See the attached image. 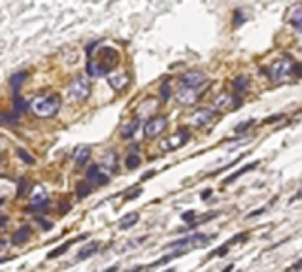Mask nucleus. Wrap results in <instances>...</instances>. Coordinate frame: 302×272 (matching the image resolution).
Masks as SVG:
<instances>
[{"mask_svg": "<svg viewBox=\"0 0 302 272\" xmlns=\"http://www.w3.org/2000/svg\"><path fill=\"white\" fill-rule=\"evenodd\" d=\"M83 238H87V235H81V237H78V238H72V240H68V242H65L63 246H57L55 250H51L49 253H47V259H57L59 255H63L70 246H72L74 242H78V240H83Z\"/></svg>", "mask_w": 302, "mask_h": 272, "instance_id": "18", "label": "nucleus"}, {"mask_svg": "<svg viewBox=\"0 0 302 272\" xmlns=\"http://www.w3.org/2000/svg\"><path fill=\"white\" fill-rule=\"evenodd\" d=\"M198 99H200L198 89H193V87L181 85L180 83L178 91H176V101L180 102L181 106H193V104H196Z\"/></svg>", "mask_w": 302, "mask_h": 272, "instance_id": "7", "label": "nucleus"}, {"mask_svg": "<svg viewBox=\"0 0 302 272\" xmlns=\"http://www.w3.org/2000/svg\"><path fill=\"white\" fill-rule=\"evenodd\" d=\"M159 91H161V99H163V101H168V99H170V81H168V79L163 81Z\"/></svg>", "mask_w": 302, "mask_h": 272, "instance_id": "29", "label": "nucleus"}, {"mask_svg": "<svg viewBox=\"0 0 302 272\" xmlns=\"http://www.w3.org/2000/svg\"><path fill=\"white\" fill-rule=\"evenodd\" d=\"M17 155H19V157H21L23 161L27 163V165H34V157H32V155H29V153L23 150V148H19V150H17Z\"/></svg>", "mask_w": 302, "mask_h": 272, "instance_id": "31", "label": "nucleus"}, {"mask_svg": "<svg viewBox=\"0 0 302 272\" xmlns=\"http://www.w3.org/2000/svg\"><path fill=\"white\" fill-rule=\"evenodd\" d=\"M142 191H144V189H142V187H138L136 191H132V193H129V197H127V201H132V199H138V197L142 195Z\"/></svg>", "mask_w": 302, "mask_h": 272, "instance_id": "37", "label": "nucleus"}, {"mask_svg": "<svg viewBox=\"0 0 302 272\" xmlns=\"http://www.w3.org/2000/svg\"><path fill=\"white\" fill-rule=\"evenodd\" d=\"M210 195H212V189H204V191H202V199L206 201V199H208Z\"/></svg>", "mask_w": 302, "mask_h": 272, "instance_id": "40", "label": "nucleus"}, {"mask_svg": "<svg viewBox=\"0 0 302 272\" xmlns=\"http://www.w3.org/2000/svg\"><path fill=\"white\" fill-rule=\"evenodd\" d=\"M257 166H259V161H257V163H249V165H245L244 168H240V170H236L234 174H230V176H227V178H225V184H232L234 179H238L240 176H244L245 172H251L253 168H257Z\"/></svg>", "mask_w": 302, "mask_h": 272, "instance_id": "23", "label": "nucleus"}, {"mask_svg": "<svg viewBox=\"0 0 302 272\" xmlns=\"http://www.w3.org/2000/svg\"><path fill=\"white\" fill-rule=\"evenodd\" d=\"M265 74L274 83H289L293 79H298L300 66L293 57H280L276 59L268 68H265Z\"/></svg>", "mask_w": 302, "mask_h": 272, "instance_id": "1", "label": "nucleus"}, {"mask_svg": "<svg viewBox=\"0 0 302 272\" xmlns=\"http://www.w3.org/2000/svg\"><path fill=\"white\" fill-rule=\"evenodd\" d=\"M45 202H47V191L42 186H36L30 197V206H45Z\"/></svg>", "mask_w": 302, "mask_h": 272, "instance_id": "16", "label": "nucleus"}, {"mask_svg": "<svg viewBox=\"0 0 302 272\" xmlns=\"http://www.w3.org/2000/svg\"><path fill=\"white\" fill-rule=\"evenodd\" d=\"M27 78H29V72L27 70L17 72V74H14V76L10 78V85H12V89H14V95L19 93V87H21L23 81H27Z\"/></svg>", "mask_w": 302, "mask_h": 272, "instance_id": "21", "label": "nucleus"}, {"mask_svg": "<svg viewBox=\"0 0 302 272\" xmlns=\"http://www.w3.org/2000/svg\"><path fill=\"white\" fill-rule=\"evenodd\" d=\"M98 166V170L104 174V176H110V174H114L117 170V153L114 150H108L100 159V165Z\"/></svg>", "mask_w": 302, "mask_h": 272, "instance_id": "10", "label": "nucleus"}, {"mask_svg": "<svg viewBox=\"0 0 302 272\" xmlns=\"http://www.w3.org/2000/svg\"><path fill=\"white\" fill-rule=\"evenodd\" d=\"M287 21L295 27L296 32H300L302 30V4L300 2H296V4H293V6L289 8Z\"/></svg>", "mask_w": 302, "mask_h": 272, "instance_id": "13", "label": "nucleus"}, {"mask_svg": "<svg viewBox=\"0 0 302 272\" xmlns=\"http://www.w3.org/2000/svg\"><path fill=\"white\" fill-rule=\"evenodd\" d=\"M140 163H142V159H140V155H138L136 151H132V153H129V157L125 159V166L127 168H136V166H140Z\"/></svg>", "mask_w": 302, "mask_h": 272, "instance_id": "28", "label": "nucleus"}, {"mask_svg": "<svg viewBox=\"0 0 302 272\" xmlns=\"http://www.w3.org/2000/svg\"><path fill=\"white\" fill-rule=\"evenodd\" d=\"M204 83H206V76H204V72L200 70H189L181 76V85L198 89V87H202Z\"/></svg>", "mask_w": 302, "mask_h": 272, "instance_id": "11", "label": "nucleus"}, {"mask_svg": "<svg viewBox=\"0 0 302 272\" xmlns=\"http://www.w3.org/2000/svg\"><path fill=\"white\" fill-rule=\"evenodd\" d=\"M247 87H249V78H247V76H238V78L232 81V95L242 97V93L247 91Z\"/></svg>", "mask_w": 302, "mask_h": 272, "instance_id": "19", "label": "nucleus"}, {"mask_svg": "<svg viewBox=\"0 0 302 272\" xmlns=\"http://www.w3.org/2000/svg\"><path fill=\"white\" fill-rule=\"evenodd\" d=\"M278 119H283V114H278V115H272V117H266L265 123L266 125H270V123H276Z\"/></svg>", "mask_w": 302, "mask_h": 272, "instance_id": "39", "label": "nucleus"}, {"mask_svg": "<svg viewBox=\"0 0 302 272\" xmlns=\"http://www.w3.org/2000/svg\"><path fill=\"white\" fill-rule=\"evenodd\" d=\"M29 186V182H27V179L23 178L21 182H19V189H17V197H21L23 195V191H25V187Z\"/></svg>", "mask_w": 302, "mask_h": 272, "instance_id": "36", "label": "nucleus"}, {"mask_svg": "<svg viewBox=\"0 0 302 272\" xmlns=\"http://www.w3.org/2000/svg\"><path fill=\"white\" fill-rule=\"evenodd\" d=\"M217 117V112L216 110H210V108H202V110H196L194 114H191L187 117V123L191 127H196V129H202V127H206L210 123L214 121Z\"/></svg>", "mask_w": 302, "mask_h": 272, "instance_id": "5", "label": "nucleus"}, {"mask_svg": "<svg viewBox=\"0 0 302 272\" xmlns=\"http://www.w3.org/2000/svg\"><path fill=\"white\" fill-rule=\"evenodd\" d=\"M91 191H93V186H91L89 182H79L78 187H76V195H78L79 199H85Z\"/></svg>", "mask_w": 302, "mask_h": 272, "instance_id": "27", "label": "nucleus"}, {"mask_svg": "<svg viewBox=\"0 0 302 272\" xmlns=\"http://www.w3.org/2000/svg\"><path fill=\"white\" fill-rule=\"evenodd\" d=\"M153 176H155V172L151 170V172H145L144 176H142V179H147V178H153Z\"/></svg>", "mask_w": 302, "mask_h": 272, "instance_id": "42", "label": "nucleus"}, {"mask_svg": "<svg viewBox=\"0 0 302 272\" xmlns=\"http://www.w3.org/2000/svg\"><path fill=\"white\" fill-rule=\"evenodd\" d=\"M168 127V119L166 117H149L147 123L144 125V134L147 138H157L159 134H163Z\"/></svg>", "mask_w": 302, "mask_h": 272, "instance_id": "8", "label": "nucleus"}, {"mask_svg": "<svg viewBox=\"0 0 302 272\" xmlns=\"http://www.w3.org/2000/svg\"><path fill=\"white\" fill-rule=\"evenodd\" d=\"M89 157H91V150H89L87 146H79L78 150L74 151V161H76V165L78 166L87 165Z\"/></svg>", "mask_w": 302, "mask_h": 272, "instance_id": "20", "label": "nucleus"}, {"mask_svg": "<svg viewBox=\"0 0 302 272\" xmlns=\"http://www.w3.org/2000/svg\"><path fill=\"white\" fill-rule=\"evenodd\" d=\"M265 210H266V206L259 208V210H253L251 214H247V215H245V219H251V217H255V215H261V214H265Z\"/></svg>", "mask_w": 302, "mask_h": 272, "instance_id": "35", "label": "nucleus"}, {"mask_svg": "<svg viewBox=\"0 0 302 272\" xmlns=\"http://www.w3.org/2000/svg\"><path fill=\"white\" fill-rule=\"evenodd\" d=\"M165 272H176V270H174V268H166Z\"/></svg>", "mask_w": 302, "mask_h": 272, "instance_id": "45", "label": "nucleus"}, {"mask_svg": "<svg viewBox=\"0 0 302 272\" xmlns=\"http://www.w3.org/2000/svg\"><path fill=\"white\" fill-rule=\"evenodd\" d=\"M2 204H4V199H2V197H0V206H2Z\"/></svg>", "mask_w": 302, "mask_h": 272, "instance_id": "46", "label": "nucleus"}, {"mask_svg": "<svg viewBox=\"0 0 302 272\" xmlns=\"http://www.w3.org/2000/svg\"><path fill=\"white\" fill-rule=\"evenodd\" d=\"M108 83L112 89H115V91H123V89L130 83V76L127 74V72H121V70L110 72Z\"/></svg>", "mask_w": 302, "mask_h": 272, "instance_id": "12", "label": "nucleus"}, {"mask_svg": "<svg viewBox=\"0 0 302 272\" xmlns=\"http://www.w3.org/2000/svg\"><path fill=\"white\" fill-rule=\"evenodd\" d=\"M30 227L29 225H23V227H19V229L14 233V237H12V244H15V246H21V244H25L27 240H29L30 237Z\"/></svg>", "mask_w": 302, "mask_h": 272, "instance_id": "17", "label": "nucleus"}, {"mask_svg": "<svg viewBox=\"0 0 302 272\" xmlns=\"http://www.w3.org/2000/svg\"><path fill=\"white\" fill-rule=\"evenodd\" d=\"M87 179H89V184H94V186H104V184H108V176H104V174L98 170V166L96 165L89 166V170H87Z\"/></svg>", "mask_w": 302, "mask_h": 272, "instance_id": "14", "label": "nucleus"}, {"mask_svg": "<svg viewBox=\"0 0 302 272\" xmlns=\"http://www.w3.org/2000/svg\"><path fill=\"white\" fill-rule=\"evenodd\" d=\"M189 130L187 129H180L176 134H172V136H168L166 140H163L161 142V150H165V151H172V150H178V148H181L183 144H187L189 142Z\"/></svg>", "mask_w": 302, "mask_h": 272, "instance_id": "6", "label": "nucleus"}, {"mask_svg": "<svg viewBox=\"0 0 302 272\" xmlns=\"http://www.w3.org/2000/svg\"><path fill=\"white\" fill-rule=\"evenodd\" d=\"M232 268H234V265H229L227 268H223V272H232Z\"/></svg>", "mask_w": 302, "mask_h": 272, "instance_id": "43", "label": "nucleus"}, {"mask_svg": "<svg viewBox=\"0 0 302 272\" xmlns=\"http://www.w3.org/2000/svg\"><path fill=\"white\" fill-rule=\"evenodd\" d=\"M138 129H140V119H134V121L123 125V127H121V136H123V138H132V136L136 134Z\"/></svg>", "mask_w": 302, "mask_h": 272, "instance_id": "24", "label": "nucleus"}, {"mask_svg": "<svg viewBox=\"0 0 302 272\" xmlns=\"http://www.w3.org/2000/svg\"><path fill=\"white\" fill-rule=\"evenodd\" d=\"M253 125H255V121H253V119H249V121H245V123H240V125H236V127H234V132H236V134H240V132H245V130L249 129V127H253Z\"/></svg>", "mask_w": 302, "mask_h": 272, "instance_id": "32", "label": "nucleus"}, {"mask_svg": "<svg viewBox=\"0 0 302 272\" xmlns=\"http://www.w3.org/2000/svg\"><path fill=\"white\" fill-rule=\"evenodd\" d=\"M242 102V97L232 93H221L214 99V108L216 110H225V108H238Z\"/></svg>", "mask_w": 302, "mask_h": 272, "instance_id": "9", "label": "nucleus"}, {"mask_svg": "<svg viewBox=\"0 0 302 272\" xmlns=\"http://www.w3.org/2000/svg\"><path fill=\"white\" fill-rule=\"evenodd\" d=\"M61 108V101H59L55 95H40L36 99H32L30 102V110L42 117V119H49L59 112Z\"/></svg>", "mask_w": 302, "mask_h": 272, "instance_id": "3", "label": "nucleus"}, {"mask_svg": "<svg viewBox=\"0 0 302 272\" xmlns=\"http://www.w3.org/2000/svg\"><path fill=\"white\" fill-rule=\"evenodd\" d=\"M27 108H29V104L23 101L21 95H19V93L14 95V110H15L14 114L17 115V117H19L21 114H25V112H27Z\"/></svg>", "mask_w": 302, "mask_h": 272, "instance_id": "25", "label": "nucleus"}, {"mask_svg": "<svg viewBox=\"0 0 302 272\" xmlns=\"http://www.w3.org/2000/svg\"><path fill=\"white\" fill-rule=\"evenodd\" d=\"M298 268H300V261H296L295 266H293V268H289L287 272H298Z\"/></svg>", "mask_w": 302, "mask_h": 272, "instance_id": "41", "label": "nucleus"}, {"mask_svg": "<svg viewBox=\"0 0 302 272\" xmlns=\"http://www.w3.org/2000/svg\"><path fill=\"white\" fill-rule=\"evenodd\" d=\"M6 261H10V257H4V259H0V265H2V263H6Z\"/></svg>", "mask_w": 302, "mask_h": 272, "instance_id": "44", "label": "nucleus"}, {"mask_svg": "<svg viewBox=\"0 0 302 272\" xmlns=\"http://www.w3.org/2000/svg\"><path fill=\"white\" fill-rule=\"evenodd\" d=\"M36 221L40 223V225H42V229H43V231H49L51 227H53V223H51V221H45V219H42V217H36Z\"/></svg>", "mask_w": 302, "mask_h": 272, "instance_id": "34", "label": "nucleus"}, {"mask_svg": "<svg viewBox=\"0 0 302 272\" xmlns=\"http://www.w3.org/2000/svg\"><path fill=\"white\" fill-rule=\"evenodd\" d=\"M0 157H2V150H0Z\"/></svg>", "mask_w": 302, "mask_h": 272, "instance_id": "47", "label": "nucleus"}, {"mask_svg": "<svg viewBox=\"0 0 302 272\" xmlns=\"http://www.w3.org/2000/svg\"><path fill=\"white\" fill-rule=\"evenodd\" d=\"M140 219V215L136 212H132V214H127L123 215L121 219H119V229H130V227H134Z\"/></svg>", "mask_w": 302, "mask_h": 272, "instance_id": "22", "label": "nucleus"}, {"mask_svg": "<svg viewBox=\"0 0 302 272\" xmlns=\"http://www.w3.org/2000/svg\"><path fill=\"white\" fill-rule=\"evenodd\" d=\"M181 221H185V223L196 221V212H194V210H189V212H185V214L181 215Z\"/></svg>", "mask_w": 302, "mask_h": 272, "instance_id": "33", "label": "nucleus"}, {"mask_svg": "<svg viewBox=\"0 0 302 272\" xmlns=\"http://www.w3.org/2000/svg\"><path fill=\"white\" fill-rule=\"evenodd\" d=\"M119 61V53L114 50V48H102L100 55H98V61H93L89 59L87 61V74L91 78H98V76H104L106 72H112L115 65Z\"/></svg>", "mask_w": 302, "mask_h": 272, "instance_id": "2", "label": "nucleus"}, {"mask_svg": "<svg viewBox=\"0 0 302 272\" xmlns=\"http://www.w3.org/2000/svg\"><path fill=\"white\" fill-rule=\"evenodd\" d=\"M68 95L76 102L85 101L87 97L91 95V81H89V78L87 76H76L72 79V83L68 85Z\"/></svg>", "mask_w": 302, "mask_h": 272, "instance_id": "4", "label": "nucleus"}, {"mask_svg": "<svg viewBox=\"0 0 302 272\" xmlns=\"http://www.w3.org/2000/svg\"><path fill=\"white\" fill-rule=\"evenodd\" d=\"M157 108V102L155 101H145V102H142V108H140V115H147V112H153Z\"/></svg>", "mask_w": 302, "mask_h": 272, "instance_id": "30", "label": "nucleus"}, {"mask_svg": "<svg viewBox=\"0 0 302 272\" xmlns=\"http://www.w3.org/2000/svg\"><path fill=\"white\" fill-rule=\"evenodd\" d=\"M98 248H100V242H89V244H85L81 250L78 251V255H76V261H85L87 257H91V255H94L96 251H98Z\"/></svg>", "mask_w": 302, "mask_h": 272, "instance_id": "15", "label": "nucleus"}, {"mask_svg": "<svg viewBox=\"0 0 302 272\" xmlns=\"http://www.w3.org/2000/svg\"><path fill=\"white\" fill-rule=\"evenodd\" d=\"M17 115L12 112H0V127H6V125H17Z\"/></svg>", "mask_w": 302, "mask_h": 272, "instance_id": "26", "label": "nucleus"}, {"mask_svg": "<svg viewBox=\"0 0 302 272\" xmlns=\"http://www.w3.org/2000/svg\"><path fill=\"white\" fill-rule=\"evenodd\" d=\"M234 15H236V17H234V27H238L240 23H244V21H245L244 14H240V12H234Z\"/></svg>", "mask_w": 302, "mask_h": 272, "instance_id": "38", "label": "nucleus"}]
</instances>
